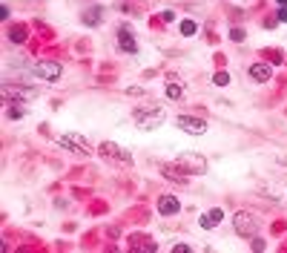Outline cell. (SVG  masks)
Listing matches in <instances>:
<instances>
[{"instance_id": "cell-9", "label": "cell", "mask_w": 287, "mask_h": 253, "mask_svg": "<svg viewBox=\"0 0 287 253\" xmlns=\"http://www.w3.org/2000/svg\"><path fill=\"white\" fill-rule=\"evenodd\" d=\"M118 44H121V49H124V52H129V55H135V52H138L135 38H132V32H129L126 26H121V32H118Z\"/></svg>"}, {"instance_id": "cell-21", "label": "cell", "mask_w": 287, "mask_h": 253, "mask_svg": "<svg viewBox=\"0 0 287 253\" xmlns=\"http://www.w3.org/2000/svg\"><path fill=\"white\" fill-rule=\"evenodd\" d=\"M279 20H287V6H282V9H279Z\"/></svg>"}, {"instance_id": "cell-1", "label": "cell", "mask_w": 287, "mask_h": 253, "mask_svg": "<svg viewBox=\"0 0 287 253\" xmlns=\"http://www.w3.org/2000/svg\"><path fill=\"white\" fill-rule=\"evenodd\" d=\"M233 228H236L239 236L253 239V236L259 233V218H256V213H250V210H239V213L233 216Z\"/></svg>"}, {"instance_id": "cell-11", "label": "cell", "mask_w": 287, "mask_h": 253, "mask_svg": "<svg viewBox=\"0 0 287 253\" xmlns=\"http://www.w3.org/2000/svg\"><path fill=\"white\" fill-rule=\"evenodd\" d=\"M270 75H273V69L267 66V64H253V66H250V78L256 80V84L270 80Z\"/></svg>"}, {"instance_id": "cell-4", "label": "cell", "mask_w": 287, "mask_h": 253, "mask_svg": "<svg viewBox=\"0 0 287 253\" xmlns=\"http://www.w3.org/2000/svg\"><path fill=\"white\" fill-rule=\"evenodd\" d=\"M57 144H60V147H66V150H72V152H80V156H92L89 141H86V138H80V136H60V138H57Z\"/></svg>"}, {"instance_id": "cell-13", "label": "cell", "mask_w": 287, "mask_h": 253, "mask_svg": "<svg viewBox=\"0 0 287 253\" xmlns=\"http://www.w3.org/2000/svg\"><path fill=\"white\" fill-rule=\"evenodd\" d=\"M221 218H224V213L216 207V210H210V213L201 216V228H218V224H221Z\"/></svg>"}, {"instance_id": "cell-10", "label": "cell", "mask_w": 287, "mask_h": 253, "mask_svg": "<svg viewBox=\"0 0 287 253\" xmlns=\"http://www.w3.org/2000/svg\"><path fill=\"white\" fill-rule=\"evenodd\" d=\"M158 210L164 216H172V213H178L181 210V202L175 198V196H161L158 198Z\"/></svg>"}, {"instance_id": "cell-15", "label": "cell", "mask_w": 287, "mask_h": 253, "mask_svg": "<svg viewBox=\"0 0 287 253\" xmlns=\"http://www.w3.org/2000/svg\"><path fill=\"white\" fill-rule=\"evenodd\" d=\"M181 95H184V90L178 86V84H170V86H167V98H172V101H178Z\"/></svg>"}, {"instance_id": "cell-18", "label": "cell", "mask_w": 287, "mask_h": 253, "mask_svg": "<svg viewBox=\"0 0 287 253\" xmlns=\"http://www.w3.org/2000/svg\"><path fill=\"white\" fill-rule=\"evenodd\" d=\"M230 38H233L236 44H241V40H244V32H241V29H233V32H230Z\"/></svg>"}, {"instance_id": "cell-12", "label": "cell", "mask_w": 287, "mask_h": 253, "mask_svg": "<svg viewBox=\"0 0 287 253\" xmlns=\"http://www.w3.org/2000/svg\"><path fill=\"white\" fill-rule=\"evenodd\" d=\"M181 170H184V167H181ZM181 170H178L175 164H161V176H164V178H170V182H178V184L187 182V176H184Z\"/></svg>"}, {"instance_id": "cell-7", "label": "cell", "mask_w": 287, "mask_h": 253, "mask_svg": "<svg viewBox=\"0 0 287 253\" xmlns=\"http://www.w3.org/2000/svg\"><path fill=\"white\" fill-rule=\"evenodd\" d=\"M178 126H181L184 132H190V136H204L207 132V121L193 118V115H178Z\"/></svg>"}, {"instance_id": "cell-22", "label": "cell", "mask_w": 287, "mask_h": 253, "mask_svg": "<svg viewBox=\"0 0 287 253\" xmlns=\"http://www.w3.org/2000/svg\"><path fill=\"white\" fill-rule=\"evenodd\" d=\"M279 3H282V6H287V0H279Z\"/></svg>"}, {"instance_id": "cell-16", "label": "cell", "mask_w": 287, "mask_h": 253, "mask_svg": "<svg viewBox=\"0 0 287 253\" xmlns=\"http://www.w3.org/2000/svg\"><path fill=\"white\" fill-rule=\"evenodd\" d=\"M181 34H195V23L193 20H181Z\"/></svg>"}, {"instance_id": "cell-20", "label": "cell", "mask_w": 287, "mask_h": 253, "mask_svg": "<svg viewBox=\"0 0 287 253\" xmlns=\"http://www.w3.org/2000/svg\"><path fill=\"white\" fill-rule=\"evenodd\" d=\"M172 250H175V253H187V250H190V244H175Z\"/></svg>"}, {"instance_id": "cell-5", "label": "cell", "mask_w": 287, "mask_h": 253, "mask_svg": "<svg viewBox=\"0 0 287 253\" xmlns=\"http://www.w3.org/2000/svg\"><path fill=\"white\" fill-rule=\"evenodd\" d=\"M178 167H184V172H207V161L195 152H184L178 156Z\"/></svg>"}, {"instance_id": "cell-17", "label": "cell", "mask_w": 287, "mask_h": 253, "mask_svg": "<svg viewBox=\"0 0 287 253\" xmlns=\"http://www.w3.org/2000/svg\"><path fill=\"white\" fill-rule=\"evenodd\" d=\"M213 80H216L218 86H227V84H230V75H227V72H216V78H213Z\"/></svg>"}, {"instance_id": "cell-14", "label": "cell", "mask_w": 287, "mask_h": 253, "mask_svg": "<svg viewBox=\"0 0 287 253\" xmlns=\"http://www.w3.org/2000/svg\"><path fill=\"white\" fill-rule=\"evenodd\" d=\"M9 38L14 40V44H23V40H26V29H23V26H11Z\"/></svg>"}, {"instance_id": "cell-3", "label": "cell", "mask_w": 287, "mask_h": 253, "mask_svg": "<svg viewBox=\"0 0 287 253\" xmlns=\"http://www.w3.org/2000/svg\"><path fill=\"white\" fill-rule=\"evenodd\" d=\"M98 152H101L103 158H109V161H121V164H132V156H129L126 150H121L118 144H112V141H103L101 147H98Z\"/></svg>"}, {"instance_id": "cell-19", "label": "cell", "mask_w": 287, "mask_h": 253, "mask_svg": "<svg viewBox=\"0 0 287 253\" xmlns=\"http://www.w3.org/2000/svg\"><path fill=\"white\" fill-rule=\"evenodd\" d=\"M253 248H256V250H264V242H262V239H256V236H253Z\"/></svg>"}, {"instance_id": "cell-6", "label": "cell", "mask_w": 287, "mask_h": 253, "mask_svg": "<svg viewBox=\"0 0 287 253\" xmlns=\"http://www.w3.org/2000/svg\"><path fill=\"white\" fill-rule=\"evenodd\" d=\"M34 75L43 78V80H57L63 75V69H60V64H55V60H40V64H34Z\"/></svg>"}, {"instance_id": "cell-8", "label": "cell", "mask_w": 287, "mask_h": 253, "mask_svg": "<svg viewBox=\"0 0 287 253\" xmlns=\"http://www.w3.org/2000/svg\"><path fill=\"white\" fill-rule=\"evenodd\" d=\"M0 95H3V101H29L34 92L26 90V86H9V84H6V86L0 90Z\"/></svg>"}, {"instance_id": "cell-2", "label": "cell", "mask_w": 287, "mask_h": 253, "mask_svg": "<svg viewBox=\"0 0 287 253\" xmlns=\"http://www.w3.org/2000/svg\"><path fill=\"white\" fill-rule=\"evenodd\" d=\"M135 121H138V126L152 130V126H158L161 121H164V110H161V106H152V110H135Z\"/></svg>"}]
</instances>
